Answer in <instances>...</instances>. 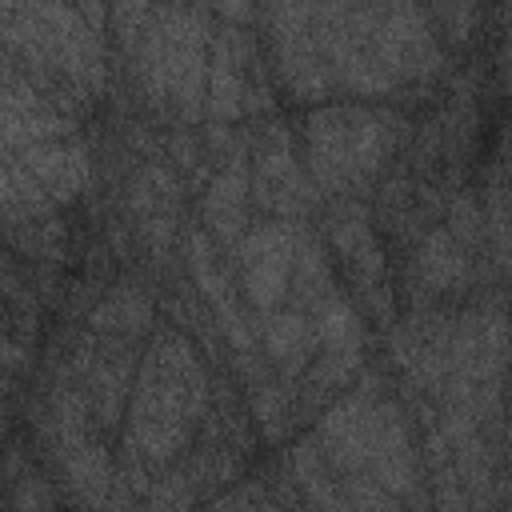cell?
I'll use <instances>...</instances> for the list:
<instances>
[{"label":"cell","instance_id":"obj_1","mask_svg":"<svg viewBox=\"0 0 512 512\" xmlns=\"http://www.w3.org/2000/svg\"><path fill=\"white\" fill-rule=\"evenodd\" d=\"M8 164H16L40 188V196L48 204L68 200L88 176L84 148L76 140H48V144H28V148H8Z\"/></svg>","mask_w":512,"mask_h":512},{"label":"cell","instance_id":"obj_2","mask_svg":"<svg viewBox=\"0 0 512 512\" xmlns=\"http://www.w3.org/2000/svg\"><path fill=\"white\" fill-rule=\"evenodd\" d=\"M288 276V240L280 228H264L248 240L244 252V280L256 296V304H276Z\"/></svg>","mask_w":512,"mask_h":512}]
</instances>
